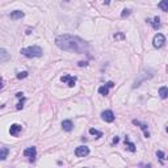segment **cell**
<instances>
[{
    "label": "cell",
    "instance_id": "cell-1",
    "mask_svg": "<svg viewBox=\"0 0 168 168\" xmlns=\"http://www.w3.org/2000/svg\"><path fill=\"white\" fill-rule=\"evenodd\" d=\"M55 45L58 46L61 50L76 53V54H84L88 51V42L81 39L78 36L71 34H61L55 39Z\"/></svg>",
    "mask_w": 168,
    "mask_h": 168
},
{
    "label": "cell",
    "instance_id": "cell-2",
    "mask_svg": "<svg viewBox=\"0 0 168 168\" xmlns=\"http://www.w3.org/2000/svg\"><path fill=\"white\" fill-rule=\"evenodd\" d=\"M20 53L26 58H38L42 57V54H44V51H42V49L39 46H29V47L21 49Z\"/></svg>",
    "mask_w": 168,
    "mask_h": 168
},
{
    "label": "cell",
    "instance_id": "cell-3",
    "mask_svg": "<svg viewBox=\"0 0 168 168\" xmlns=\"http://www.w3.org/2000/svg\"><path fill=\"white\" fill-rule=\"evenodd\" d=\"M164 44H166V37H164V34H162V33H158V34H155V37H154L152 39V45L155 49H160L163 47Z\"/></svg>",
    "mask_w": 168,
    "mask_h": 168
},
{
    "label": "cell",
    "instance_id": "cell-4",
    "mask_svg": "<svg viewBox=\"0 0 168 168\" xmlns=\"http://www.w3.org/2000/svg\"><path fill=\"white\" fill-rule=\"evenodd\" d=\"M24 155L28 158L30 162H34L36 158H37V150H36V147H28V149L24 151Z\"/></svg>",
    "mask_w": 168,
    "mask_h": 168
},
{
    "label": "cell",
    "instance_id": "cell-5",
    "mask_svg": "<svg viewBox=\"0 0 168 168\" xmlns=\"http://www.w3.org/2000/svg\"><path fill=\"white\" fill-rule=\"evenodd\" d=\"M88 154H90V149H88L87 146H79V147H76V150H75V155L78 158H84V156H87Z\"/></svg>",
    "mask_w": 168,
    "mask_h": 168
},
{
    "label": "cell",
    "instance_id": "cell-6",
    "mask_svg": "<svg viewBox=\"0 0 168 168\" xmlns=\"http://www.w3.org/2000/svg\"><path fill=\"white\" fill-rule=\"evenodd\" d=\"M101 118H103L105 122H113L116 117H114V113L112 110H104L101 113Z\"/></svg>",
    "mask_w": 168,
    "mask_h": 168
},
{
    "label": "cell",
    "instance_id": "cell-7",
    "mask_svg": "<svg viewBox=\"0 0 168 168\" xmlns=\"http://www.w3.org/2000/svg\"><path fill=\"white\" fill-rule=\"evenodd\" d=\"M61 80L63 81V83H67L68 87H74L75 83H76V78L71 76V75H64V76L61 78Z\"/></svg>",
    "mask_w": 168,
    "mask_h": 168
},
{
    "label": "cell",
    "instance_id": "cell-8",
    "mask_svg": "<svg viewBox=\"0 0 168 168\" xmlns=\"http://www.w3.org/2000/svg\"><path fill=\"white\" fill-rule=\"evenodd\" d=\"M22 130V126L21 125H19V124H13L11 125V127H9V134L13 137H17L19 135V133Z\"/></svg>",
    "mask_w": 168,
    "mask_h": 168
},
{
    "label": "cell",
    "instance_id": "cell-9",
    "mask_svg": "<svg viewBox=\"0 0 168 168\" xmlns=\"http://www.w3.org/2000/svg\"><path fill=\"white\" fill-rule=\"evenodd\" d=\"M11 59V54L5 49H0V63H5Z\"/></svg>",
    "mask_w": 168,
    "mask_h": 168
},
{
    "label": "cell",
    "instance_id": "cell-10",
    "mask_svg": "<svg viewBox=\"0 0 168 168\" xmlns=\"http://www.w3.org/2000/svg\"><path fill=\"white\" fill-rule=\"evenodd\" d=\"M62 129L64 131H71L74 129V124H72L71 120H64L63 122H62Z\"/></svg>",
    "mask_w": 168,
    "mask_h": 168
},
{
    "label": "cell",
    "instance_id": "cell-11",
    "mask_svg": "<svg viewBox=\"0 0 168 168\" xmlns=\"http://www.w3.org/2000/svg\"><path fill=\"white\" fill-rule=\"evenodd\" d=\"M133 124H134V125H138V126H139L141 129L143 130V134H144V137H146V138H150V133H149V130H147V125H144V124H141L139 121H137V120H134V121H133Z\"/></svg>",
    "mask_w": 168,
    "mask_h": 168
},
{
    "label": "cell",
    "instance_id": "cell-12",
    "mask_svg": "<svg viewBox=\"0 0 168 168\" xmlns=\"http://www.w3.org/2000/svg\"><path fill=\"white\" fill-rule=\"evenodd\" d=\"M147 22H150V24L152 25V28L155 29V30H158V29L160 28V19L158 17V16L152 19V21H151V20H147Z\"/></svg>",
    "mask_w": 168,
    "mask_h": 168
},
{
    "label": "cell",
    "instance_id": "cell-13",
    "mask_svg": "<svg viewBox=\"0 0 168 168\" xmlns=\"http://www.w3.org/2000/svg\"><path fill=\"white\" fill-rule=\"evenodd\" d=\"M125 146H126V149L131 151V152H135V144H134L133 142H130L129 141V138H125Z\"/></svg>",
    "mask_w": 168,
    "mask_h": 168
},
{
    "label": "cell",
    "instance_id": "cell-14",
    "mask_svg": "<svg viewBox=\"0 0 168 168\" xmlns=\"http://www.w3.org/2000/svg\"><path fill=\"white\" fill-rule=\"evenodd\" d=\"M9 17H11L12 20L22 19V17H24V12H22V11H13L11 15H9Z\"/></svg>",
    "mask_w": 168,
    "mask_h": 168
},
{
    "label": "cell",
    "instance_id": "cell-15",
    "mask_svg": "<svg viewBox=\"0 0 168 168\" xmlns=\"http://www.w3.org/2000/svg\"><path fill=\"white\" fill-rule=\"evenodd\" d=\"M8 154H9L8 147H1L0 149V160H5L8 158Z\"/></svg>",
    "mask_w": 168,
    "mask_h": 168
},
{
    "label": "cell",
    "instance_id": "cell-16",
    "mask_svg": "<svg viewBox=\"0 0 168 168\" xmlns=\"http://www.w3.org/2000/svg\"><path fill=\"white\" fill-rule=\"evenodd\" d=\"M98 93L103 95V96H107V95L109 93V88H108L107 85H103V87L98 88Z\"/></svg>",
    "mask_w": 168,
    "mask_h": 168
},
{
    "label": "cell",
    "instance_id": "cell-17",
    "mask_svg": "<svg viewBox=\"0 0 168 168\" xmlns=\"http://www.w3.org/2000/svg\"><path fill=\"white\" fill-rule=\"evenodd\" d=\"M159 95H160V97L162 98H167L168 96V90H167V87H162L159 90Z\"/></svg>",
    "mask_w": 168,
    "mask_h": 168
},
{
    "label": "cell",
    "instance_id": "cell-18",
    "mask_svg": "<svg viewBox=\"0 0 168 168\" xmlns=\"http://www.w3.org/2000/svg\"><path fill=\"white\" fill-rule=\"evenodd\" d=\"M158 7H159L163 12H167L168 11V1H160L159 4H158Z\"/></svg>",
    "mask_w": 168,
    "mask_h": 168
},
{
    "label": "cell",
    "instance_id": "cell-19",
    "mask_svg": "<svg viewBox=\"0 0 168 168\" xmlns=\"http://www.w3.org/2000/svg\"><path fill=\"white\" fill-rule=\"evenodd\" d=\"M90 134H92V135H96L97 138H100V137H103V133L101 131H98V130H96V129H90Z\"/></svg>",
    "mask_w": 168,
    "mask_h": 168
},
{
    "label": "cell",
    "instance_id": "cell-20",
    "mask_svg": "<svg viewBox=\"0 0 168 168\" xmlns=\"http://www.w3.org/2000/svg\"><path fill=\"white\" fill-rule=\"evenodd\" d=\"M156 156L158 158H159V159H160V162H164V159H166V155H164V152H163V151H156Z\"/></svg>",
    "mask_w": 168,
    "mask_h": 168
},
{
    "label": "cell",
    "instance_id": "cell-21",
    "mask_svg": "<svg viewBox=\"0 0 168 168\" xmlns=\"http://www.w3.org/2000/svg\"><path fill=\"white\" fill-rule=\"evenodd\" d=\"M28 71H22V72H19L17 74V79H25L26 76H28Z\"/></svg>",
    "mask_w": 168,
    "mask_h": 168
},
{
    "label": "cell",
    "instance_id": "cell-22",
    "mask_svg": "<svg viewBox=\"0 0 168 168\" xmlns=\"http://www.w3.org/2000/svg\"><path fill=\"white\" fill-rule=\"evenodd\" d=\"M130 13H131V11H130V9H124V12H122V13H121V17H122V19H125V17H127V16H129V15H130Z\"/></svg>",
    "mask_w": 168,
    "mask_h": 168
},
{
    "label": "cell",
    "instance_id": "cell-23",
    "mask_svg": "<svg viewBox=\"0 0 168 168\" xmlns=\"http://www.w3.org/2000/svg\"><path fill=\"white\" fill-rule=\"evenodd\" d=\"M114 38L116 39H124L125 36L122 34V33H117V34H114Z\"/></svg>",
    "mask_w": 168,
    "mask_h": 168
},
{
    "label": "cell",
    "instance_id": "cell-24",
    "mask_svg": "<svg viewBox=\"0 0 168 168\" xmlns=\"http://www.w3.org/2000/svg\"><path fill=\"white\" fill-rule=\"evenodd\" d=\"M24 101H25V98L22 101H20V103L17 104V109H22V107H24Z\"/></svg>",
    "mask_w": 168,
    "mask_h": 168
},
{
    "label": "cell",
    "instance_id": "cell-25",
    "mask_svg": "<svg viewBox=\"0 0 168 168\" xmlns=\"http://www.w3.org/2000/svg\"><path fill=\"white\" fill-rule=\"evenodd\" d=\"M107 87H108V88L114 87V83H113V81H108V83H107Z\"/></svg>",
    "mask_w": 168,
    "mask_h": 168
},
{
    "label": "cell",
    "instance_id": "cell-26",
    "mask_svg": "<svg viewBox=\"0 0 168 168\" xmlns=\"http://www.w3.org/2000/svg\"><path fill=\"white\" fill-rule=\"evenodd\" d=\"M139 167H143V168H151V164H139Z\"/></svg>",
    "mask_w": 168,
    "mask_h": 168
},
{
    "label": "cell",
    "instance_id": "cell-27",
    "mask_svg": "<svg viewBox=\"0 0 168 168\" xmlns=\"http://www.w3.org/2000/svg\"><path fill=\"white\" fill-rule=\"evenodd\" d=\"M83 66H87V62H79V67H83Z\"/></svg>",
    "mask_w": 168,
    "mask_h": 168
},
{
    "label": "cell",
    "instance_id": "cell-28",
    "mask_svg": "<svg viewBox=\"0 0 168 168\" xmlns=\"http://www.w3.org/2000/svg\"><path fill=\"white\" fill-rule=\"evenodd\" d=\"M118 141H120V139H118V137H114L113 138V143H118Z\"/></svg>",
    "mask_w": 168,
    "mask_h": 168
},
{
    "label": "cell",
    "instance_id": "cell-29",
    "mask_svg": "<svg viewBox=\"0 0 168 168\" xmlns=\"http://www.w3.org/2000/svg\"><path fill=\"white\" fill-rule=\"evenodd\" d=\"M1 88H3V79L0 78V90H1Z\"/></svg>",
    "mask_w": 168,
    "mask_h": 168
}]
</instances>
